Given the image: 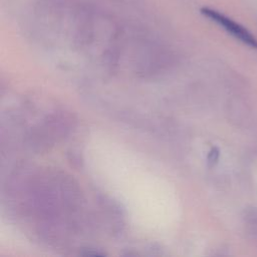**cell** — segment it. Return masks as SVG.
<instances>
[{"label": "cell", "instance_id": "cell-1", "mask_svg": "<svg viewBox=\"0 0 257 257\" xmlns=\"http://www.w3.org/2000/svg\"><path fill=\"white\" fill-rule=\"evenodd\" d=\"M201 11L203 15L223 27V29H225L229 34H231L242 43L252 48H257V39L238 22L211 8H203Z\"/></svg>", "mask_w": 257, "mask_h": 257}]
</instances>
